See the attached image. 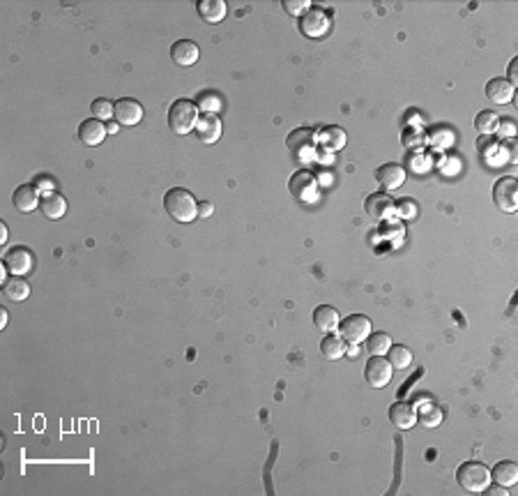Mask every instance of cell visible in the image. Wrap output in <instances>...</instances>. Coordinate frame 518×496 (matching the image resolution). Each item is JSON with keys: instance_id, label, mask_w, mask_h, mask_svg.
Wrapping results in <instances>:
<instances>
[{"instance_id": "1", "label": "cell", "mask_w": 518, "mask_h": 496, "mask_svg": "<svg viewBox=\"0 0 518 496\" xmlns=\"http://www.w3.org/2000/svg\"><path fill=\"white\" fill-rule=\"evenodd\" d=\"M164 208H166V213L180 224H189L198 217L196 199L184 187H171L169 192L164 194Z\"/></svg>"}, {"instance_id": "2", "label": "cell", "mask_w": 518, "mask_h": 496, "mask_svg": "<svg viewBox=\"0 0 518 496\" xmlns=\"http://www.w3.org/2000/svg\"><path fill=\"white\" fill-rule=\"evenodd\" d=\"M198 109L191 100H175L169 107V127L175 134H189L196 127Z\"/></svg>"}, {"instance_id": "3", "label": "cell", "mask_w": 518, "mask_h": 496, "mask_svg": "<svg viewBox=\"0 0 518 496\" xmlns=\"http://www.w3.org/2000/svg\"><path fill=\"white\" fill-rule=\"evenodd\" d=\"M456 480H459V485L463 487L465 492L479 494V492L488 490L490 471L481 462H465V464L459 466V471H456Z\"/></svg>"}, {"instance_id": "4", "label": "cell", "mask_w": 518, "mask_h": 496, "mask_svg": "<svg viewBox=\"0 0 518 496\" xmlns=\"http://www.w3.org/2000/svg\"><path fill=\"white\" fill-rule=\"evenodd\" d=\"M332 28V14L325 10V7H309L302 16H300V30L304 37L311 40H320L330 33Z\"/></svg>"}, {"instance_id": "5", "label": "cell", "mask_w": 518, "mask_h": 496, "mask_svg": "<svg viewBox=\"0 0 518 496\" xmlns=\"http://www.w3.org/2000/svg\"><path fill=\"white\" fill-rule=\"evenodd\" d=\"M286 146L300 160H315V148H318V134L311 127H297L286 136Z\"/></svg>"}, {"instance_id": "6", "label": "cell", "mask_w": 518, "mask_h": 496, "mask_svg": "<svg viewBox=\"0 0 518 496\" xmlns=\"http://www.w3.org/2000/svg\"><path fill=\"white\" fill-rule=\"evenodd\" d=\"M371 319L364 314H350L339 324V337L348 344H362L371 335Z\"/></svg>"}, {"instance_id": "7", "label": "cell", "mask_w": 518, "mask_h": 496, "mask_svg": "<svg viewBox=\"0 0 518 496\" xmlns=\"http://www.w3.org/2000/svg\"><path fill=\"white\" fill-rule=\"evenodd\" d=\"M291 194L302 203H313L318 199V178L311 171H295L288 180Z\"/></svg>"}, {"instance_id": "8", "label": "cell", "mask_w": 518, "mask_h": 496, "mask_svg": "<svg viewBox=\"0 0 518 496\" xmlns=\"http://www.w3.org/2000/svg\"><path fill=\"white\" fill-rule=\"evenodd\" d=\"M493 203L502 213H516L518 208V182L512 176L495 180L493 185Z\"/></svg>"}, {"instance_id": "9", "label": "cell", "mask_w": 518, "mask_h": 496, "mask_svg": "<svg viewBox=\"0 0 518 496\" xmlns=\"http://www.w3.org/2000/svg\"><path fill=\"white\" fill-rule=\"evenodd\" d=\"M392 372H394V367L385 355H373L371 360H366L364 379L371 388H385L392 381Z\"/></svg>"}, {"instance_id": "10", "label": "cell", "mask_w": 518, "mask_h": 496, "mask_svg": "<svg viewBox=\"0 0 518 496\" xmlns=\"http://www.w3.org/2000/svg\"><path fill=\"white\" fill-rule=\"evenodd\" d=\"M143 107L134 98H122L113 102V118L118 120V125H138L143 120Z\"/></svg>"}, {"instance_id": "11", "label": "cell", "mask_w": 518, "mask_h": 496, "mask_svg": "<svg viewBox=\"0 0 518 496\" xmlns=\"http://www.w3.org/2000/svg\"><path fill=\"white\" fill-rule=\"evenodd\" d=\"M35 266V256L28 247H10L5 254V268L10 271L12 275H28Z\"/></svg>"}, {"instance_id": "12", "label": "cell", "mask_w": 518, "mask_h": 496, "mask_svg": "<svg viewBox=\"0 0 518 496\" xmlns=\"http://www.w3.org/2000/svg\"><path fill=\"white\" fill-rule=\"evenodd\" d=\"M364 211L366 215L371 217V220H385V217H390L394 213V199L390 194H383V192H375V194H368L364 199Z\"/></svg>"}, {"instance_id": "13", "label": "cell", "mask_w": 518, "mask_h": 496, "mask_svg": "<svg viewBox=\"0 0 518 496\" xmlns=\"http://www.w3.org/2000/svg\"><path fill=\"white\" fill-rule=\"evenodd\" d=\"M387 415H390V423L399 430H410L417 423V408L410 402H394Z\"/></svg>"}, {"instance_id": "14", "label": "cell", "mask_w": 518, "mask_h": 496, "mask_svg": "<svg viewBox=\"0 0 518 496\" xmlns=\"http://www.w3.org/2000/svg\"><path fill=\"white\" fill-rule=\"evenodd\" d=\"M375 180L380 182V187L385 189H399L403 182H406V169L401 167V164H383V167L375 169Z\"/></svg>"}, {"instance_id": "15", "label": "cell", "mask_w": 518, "mask_h": 496, "mask_svg": "<svg viewBox=\"0 0 518 496\" xmlns=\"http://www.w3.org/2000/svg\"><path fill=\"white\" fill-rule=\"evenodd\" d=\"M198 56H200L198 45H196V42H191V40H178L171 47V60L175 65H180V67L196 65Z\"/></svg>"}, {"instance_id": "16", "label": "cell", "mask_w": 518, "mask_h": 496, "mask_svg": "<svg viewBox=\"0 0 518 496\" xmlns=\"http://www.w3.org/2000/svg\"><path fill=\"white\" fill-rule=\"evenodd\" d=\"M196 134L203 143H217L219 136H222V120H219L215 113H203L196 120Z\"/></svg>"}, {"instance_id": "17", "label": "cell", "mask_w": 518, "mask_h": 496, "mask_svg": "<svg viewBox=\"0 0 518 496\" xmlns=\"http://www.w3.org/2000/svg\"><path fill=\"white\" fill-rule=\"evenodd\" d=\"M339 324H341V317L332 305H320V307L313 309V326L318 328L320 333H325V335L337 333Z\"/></svg>"}, {"instance_id": "18", "label": "cell", "mask_w": 518, "mask_h": 496, "mask_svg": "<svg viewBox=\"0 0 518 496\" xmlns=\"http://www.w3.org/2000/svg\"><path fill=\"white\" fill-rule=\"evenodd\" d=\"M107 134H109L107 125L97 118H88L78 125V138H81L85 146H100L104 138H107Z\"/></svg>"}, {"instance_id": "19", "label": "cell", "mask_w": 518, "mask_h": 496, "mask_svg": "<svg viewBox=\"0 0 518 496\" xmlns=\"http://www.w3.org/2000/svg\"><path fill=\"white\" fill-rule=\"evenodd\" d=\"M40 192H37V187L35 185H21V187H16L14 189V194H12V203H14V208L19 213H32L35 208L40 206Z\"/></svg>"}, {"instance_id": "20", "label": "cell", "mask_w": 518, "mask_h": 496, "mask_svg": "<svg viewBox=\"0 0 518 496\" xmlns=\"http://www.w3.org/2000/svg\"><path fill=\"white\" fill-rule=\"evenodd\" d=\"M40 211L44 213V217H49V220H60L65 213H67V201L63 194L58 192H42V199H40Z\"/></svg>"}, {"instance_id": "21", "label": "cell", "mask_w": 518, "mask_h": 496, "mask_svg": "<svg viewBox=\"0 0 518 496\" xmlns=\"http://www.w3.org/2000/svg\"><path fill=\"white\" fill-rule=\"evenodd\" d=\"M346 141H348L346 129L339 127V125H327V127H323L320 132H318V143L325 148V150H330V153L341 150V148L346 146Z\"/></svg>"}, {"instance_id": "22", "label": "cell", "mask_w": 518, "mask_h": 496, "mask_svg": "<svg viewBox=\"0 0 518 496\" xmlns=\"http://www.w3.org/2000/svg\"><path fill=\"white\" fill-rule=\"evenodd\" d=\"M226 10H228V7H226L224 0H198V3H196V12L205 23L224 21Z\"/></svg>"}, {"instance_id": "23", "label": "cell", "mask_w": 518, "mask_h": 496, "mask_svg": "<svg viewBox=\"0 0 518 496\" xmlns=\"http://www.w3.org/2000/svg\"><path fill=\"white\" fill-rule=\"evenodd\" d=\"M490 478L500 485V487H514L518 483V464L516 462H498L493 466V471H490Z\"/></svg>"}, {"instance_id": "24", "label": "cell", "mask_w": 518, "mask_h": 496, "mask_svg": "<svg viewBox=\"0 0 518 496\" xmlns=\"http://www.w3.org/2000/svg\"><path fill=\"white\" fill-rule=\"evenodd\" d=\"M486 98L493 104H509L514 100V88L507 79H490L486 83Z\"/></svg>"}, {"instance_id": "25", "label": "cell", "mask_w": 518, "mask_h": 496, "mask_svg": "<svg viewBox=\"0 0 518 496\" xmlns=\"http://www.w3.org/2000/svg\"><path fill=\"white\" fill-rule=\"evenodd\" d=\"M320 353H323V358H327V360L344 358V355H346V342L337 333L325 335L323 342H320Z\"/></svg>"}, {"instance_id": "26", "label": "cell", "mask_w": 518, "mask_h": 496, "mask_svg": "<svg viewBox=\"0 0 518 496\" xmlns=\"http://www.w3.org/2000/svg\"><path fill=\"white\" fill-rule=\"evenodd\" d=\"M3 293H5V298H10L12 302H21L30 295V286L25 280H21L19 275H14L10 280H5Z\"/></svg>"}, {"instance_id": "27", "label": "cell", "mask_w": 518, "mask_h": 496, "mask_svg": "<svg viewBox=\"0 0 518 496\" xmlns=\"http://www.w3.org/2000/svg\"><path fill=\"white\" fill-rule=\"evenodd\" d=\"M387 355H390L387 360H390V365L394 370H406V367H410V362H412V351L408 349V346H401V344H392Z\"/></svg>"}, {"instance_id": "28", "label": "cell", "mask_w": 518, "mask_h": 496, "mask_svg": "<svg viewBox=\"0 0 518 496\" xmlns=\"http://www.w3.org/2000/svg\"><path fill=\"white\" fill-rule=\"evenodd\" d=\"M392 346V337L387 333H371L366 337V349L371 355H385Z\"/></svg>"}, {"instance_id": "29", "label": "cell", "mask_w": 518, "mask_h": 496, "mask_svg": "<svg viewBox=\"0 0 518 496\" xmlns=\"http://www.w3.org/2000/svg\"><path fill=\"white\" fill-rule=\"evenodd\" d=\"M417 420L424 425V427H438V425H440V420H442V411H440V406H435V404H424L421 406V411L417 413Z\"/></svg>"}, {"instance_id": "30", "label": "cell", "mask_w": 518, "mask_h": 496, "mask_svg": "<svg viewBox=\"0 0 518 496\" xmlns=\"http://www.w3.org/2000/svg\"><path fill=\"white\" fill-rule=\"evenodd\" d=\"M498 127V116L493 111H481V113H477V118H475V129L479 134H488V132H493V129Z\"/></svg>"}, {"instance_id": "31", "label": "cell", "mask_w": 518, "mask_h": 496, "mask_svg": "<svg viewBox=\"0 0 518 496\" xmlns=\"http://www.w3.org/2000/svg\"><path fill=\"white\" fill-rule=\"evenodd\" d=\"M90 111H92V118L109 120V118H113V102L104 100V98H97L90 104Z\"/></svg>"}, {"instance_id": "32", "label": "cell", "mask_w": 518, "mask_h": 496, "mask_svg": "<svg viewBox=\"0 0 518 496\" xmlns=\"http://www.w3.org/2000/svg\"><path fill=\"white\" fill-rule=\"evenodd\" d=\"M281 5L291 16H302L311 7L309 0H281Z\"/></svg>"}, {"instance_id": "33", "label": "cell", "mask_w": 518, "mask_h": 496, "mask_svg": "<svg viewBox=\"0 0 518 496\" xmlns=\"http://www.w3.org/2000/svg\"><path fill=\"white\" fill-rule=\"evenodd\" d=\"M200 109H203V113H215L219 107H222V102H219L217 95H200Z\"/></svg>"}, {"instance_id": "34", "label": "cell", "mask_w": 518, "mask_h": 496, "mask_svg": "<svg viewBox=\"0 0 518 496\" xmlns=\"http://www.w3.org/2000/svg\"><path fill=\"white\" fill-rule=\"evenodd\" d=\"M415 203L412 201H408V199H403V201H399V203H394V213H399L401 217H415Z\"/></svg>"}, {"instance_id": "35", "label": "cell", "mask_w": 518, "mask_h": 496, "mask_svg": "<svg viewBox=\"0 0 518 496\" xmlns=\"http://www.w3.org/2000/svg\"><path fill=\"white\" fill-rule=\"evenodd\" d=\"M500 123H498V132H500V136H512L514 134V123H512V118H498Z\"/></svg>"}, {"instance_id": "36", "label": "cell", "mask_w": 518, "mask_h": 496, "mask_svg": "<svg viewBox=\"0 0 518 496\" xmlns=\"http://www.w3.org/2000/svg\"><path fill=\"white\" fill-rule=\"evenodd\" d=\"M509 85H512V88H516L518 85V58H512V63H509Z\"/></svg>"}, {"instance_id": "37", "label": "cell", "mask_w": 518, "mask_h": 496, "mask_svg": "<svg viewBox=\"0 0 518 496\" xmlns=\"http://www.w3.org/2000/svg\"><path fill=\"white\" fill-rule=\"evenodd\" d=\"M35 187H42V189H47V192H51V187H54V182H51V178H44V176H37L35 178Z\"/></svg>"}, {"instance_id": "38", "label": "cell", "mask_w": 518, "mask_h": 496, "mask_svg": "<svg viewBox=\"0 0 518 496\" xmlns=\"http://www.w3.org/2000/svg\"><path fill=\"white\" fill-rule=\"evenodd\" d=\"M212 211H215V206L210 201L198 203V217H210V215H212Z\"/></svg>"}, {"instance_id": "39", "label": "cell", "mask_w": 518, "mask_h": 496, "mask_svg": "<svg viewBox=\"0 0 518 496\" xmlns=\"http://www.w3.org/2000/svg\"><path fill=\"white\" fill-rule=\"evenodd\" d=\"M0 242H3V245L7 242V224L5 222H0Z\"/></svg>"}, {"instance_id": "40", "label": "cell", "mask_w": 518, "mask_h": 496, "mask_svg": "<svg viewBox=\"0 0 518 496\" xmlns=\"http://www.w3.org/2000/svg\"><path fill=\"white\" fill-rule=\"evenodd\" d=\"M7 326V312L3 309V312H0V328H5Z\"/></svg>"}, {"instance_id": "41", "label": "cell", "mask_w": 518, "mask_h": 496, "mask_svg": "<svg viewBox=\"0 0 518 496\" xmlns=\"http://www.w3.org/2000/svg\"><path fill=\"white\" fill-rule=\"evenodd\" d=\"M107 132H111V134H116V132H118V123H111V125L107 127Z\"/></svg>"}]
</instances>
